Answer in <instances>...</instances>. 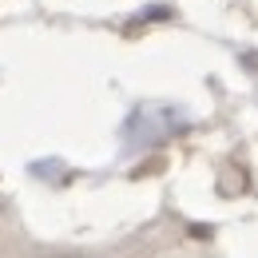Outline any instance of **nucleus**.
Instances as JSON below:
<instances>
[]
</instances>
